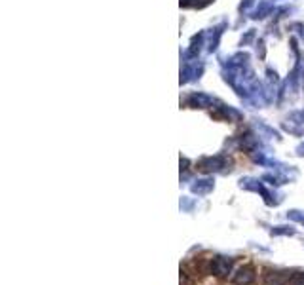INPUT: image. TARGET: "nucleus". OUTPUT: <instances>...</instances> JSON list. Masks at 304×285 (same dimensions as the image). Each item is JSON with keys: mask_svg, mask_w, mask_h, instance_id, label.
I'll list each match as a JSON object with an SVG mask.
<instances>
[{"mask_svg": "<svg viewBox=\"0 0 304 285\" xmlns=\"http://www.w3.org/2000/svg\"><path fill=\"white\" fill-rule=\"evenodd\" d=\"M232 262L234 260L230 257H223V255H217L213 259H209V274L215 276H228L232 270Z\"/></svg>", "mask_w": 304, "mask_h": 285, "instance_id": "nucleus-1", "label": "nucleus"}, {"mask_svg": "<svg viewBox=\"0 0 304 285\" xmlns=\"http://www.w3.org/2000/svg\"><path fill=\"white\" fill-rule=\"evenodd\" d=\"M291 276V270H268L264 274V285H287Z\"/></svg>", "mask_w": 304, "mask_h": 285, "instance_id": "nucleus-2", "label": "nucleus"}, {"mask_svg": "<svg viewBox=\"0 0 304 285\" xmlns=\"http://www.w3.org/2000/svg\"><path fill=\"white\" fill-rule=\"evenodd\" d=\"M257 278V274H255V268L253 266H242L236 274H234V285H251Z\"/></svg>", "mask_w": 304, "mask_h": 285, "instance_id": "nucleus-3", "label": "nucleus"}, {"mask_svg": "<svg viewBox=\"0 0 304 285\" xmlns=\"http://www.w3.org/2000/svg\"><path fill=\"white\" fill-rule=\"evenodd\" d=\"M287 285H304V272H293Z\"/></svg>", "mask_w": 304, "mask_h": 285, "instance_id": "nucleus-4", "label": "nucleus"}, {"mask_svg": "<svg viewBox=\"0 0 304 285\" xmlns=\"http://www.w3.org/2000/svg\"><path fill=\"white\" fill-rule=\"evenodd\" d=\"M272 234H295V228H291V226H276L274 230H272Z\"/></svg>", "mask_w": 304, "mask_h": 285, "instance_id": "nucleus-5", "label": "nucleus"}, {"mask_svg": "<svg viewBox=\"0 0 304 285\" xmlns=\"http://www.w3.org/2000/svg\"><path fill=\"white\" fill-rule=\"evenodd\" d=\"M289 217L291 219H295V221H298V223H302L304 225V215L300 211H289Z\"/></svg>", "mask_w": 304, "mask_h": 285, "instance_id": "nucleus-6", "label": "nucleus"}]
</instances>
